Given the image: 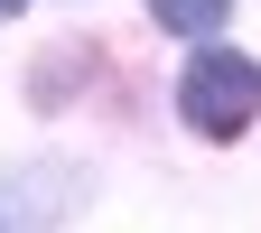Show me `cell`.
Masks as SVG:
<instances>
[{
	"mask_svg": "<svg viewBox=\"0 0 261 233\" xmlns=\"http://www.w3.org/2000/svg\"><path fill=\"white\" fill-rule=\"evenodd\" d=\"M19 10H28V0H0V19H19Z\"/></svg>",
	"mask_w": 261,
	"mask_h": 233,
	"instance_id": "obj_4",
	"label": "cell"
},
{
	"mask_svg": "<svg viewBox=\"0 0 261 233\" xmlns=\"http://www.w3.org/2000/svg\"><path fill=\"white\" fill-rule=\"evenodd\" d=\"M177 112H187V131H205V140L252 131V112H261V65L252 56H224L205 38V56H187V75H177Z\"/></svg>",
	"mask_w": 261,
	"mask_h": 233,
	"instance_id": "obj_1",
	"label": "cell"
},
{
	"mask_svg": "<svg viewBox=\"0 0 261 233\" xmlns=\"http://www.w3.org/2000/svg\"><path fill=\"white\" fill-rule=\"evenodd\" d=\"M159 28H177V38H224V19H233V0H149Z\"/></svg>",
	"mask_w": 261,
	"mask_h": 233,
	"instance_id": "obj_3",
	"label": "cell"
},
{
	"mask_svg": "<svg viewBox=\"0 0 261 233\" xmlns=\"http://www.w3.org/2000/svg\"><path fill=\"white\" fill-rule=\"evenodd\" d=\"M93 196V168L75 159H28V168H0V233H56Z\"/></svg>",
	"mask_w": 261,
	"mask_h": 233,
	"instance_id": "obj_2",
	"label": "cell"
}]
</instances>
